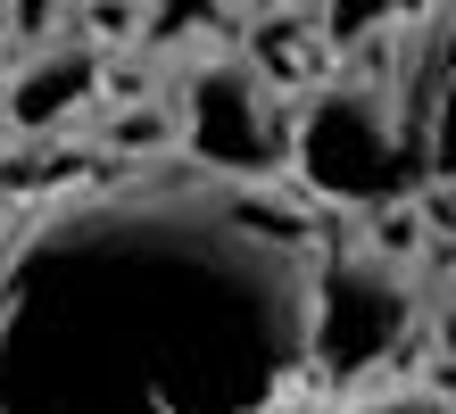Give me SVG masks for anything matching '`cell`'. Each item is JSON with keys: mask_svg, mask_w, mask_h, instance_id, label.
<instances>
[{"mask_svg": "<svg viewBox=\"0 0 456 414\" xmlns=\"http://www.w3.org/2000/svg\"><path fill=\"white\" fill-rule=\"evenodd\" d=\"M175 117H183V158L216 183H265L290 166V125L274 67L257 59L249 42H200L191 59L175 67Z\"/></svg>", "mask_w": 456, "mask_h": 414, "instance_id": "1", "label": "cell"}, {"mask_svg": "<svg viewBox=\"0 0 456 414\" xmlns=\"http://www.w3.org/2000/svg\"><path fill=\"white\" fill-rule=\"evenodd\" d=\"M423 307L432 298H423L407 248L348 240L307 265V356L324 373H365L423 323Z\"/></svg>", "mask_w": 456, "mask_h": 414, "instance_id": "2", "label": "cell"}, {"mask_svg": "<svg viewBox=\"0 0 456 414\" xmlns=\"http://www.w3.org/2000/svg\"><path fill=\"white\" fill-rule=\"evenodd\" d=\"M290 158L332 199H390V191H407V175L423 158H415V125H407V100H398V75L390 83H373V75L324 83L299 117Z\"/></svg>", "mask_w": 456, "mask_h": 414, "instance_id": "3", "label": "cell"}, {"mask_svg": "<svg viewBox=\"0 0 456 414\" xmlns=\"http://www.w3.org/2000/svg\"><path fill=\"white\" fill-rule=\"evenodd\" d=\"M109 100V50L92 34H42V42H17L9 75H0V125L9 133H67L75 117Z\"/></svg>", "mask_w": 456, "mask_h": 414, "instance_id": "4", "label": "cell"}, {"mask_svg": "<svg viewBox=\"0 0 456 414\" xmlns=\"http://www.w3.org/2000/svg\"><path fill=\"white\" fill-rule=\"evenodd\" d=\"M398 100H407L423 175L456 207V0H432V17L415 25L407 59H398Z\"/></svg>", "mask_w": 456, "mask_h": 414, "instance_id": "5", "label": "cell"}, {"mask_svg": "<svg viewBox=\"0 0 456 414\" xmlns=\"http://www.w3.org/2000/svg\"><path fill=\"white\" fill-rule=\"evenodd\" d=\"M332 414H456V390L423 373H373V381H348Z\"/></svg>", "mask_w": 456, "mask_h": 414, "instance_id": "6", "label": "cell"}, {"mask_svg": "<svg viewBox=\"0 0 456 414\" xmlns=\"http://www.w3.org/2000/svg\"><path fill=\"white\" fill-rule=\"evenodd\" d=\"M307 9H315V34L332 50H357V42H373L398 17V0H307Z\"/></svg>", "mask_w": 456, "mask_h": 414, "instance_id": "7", "label": "cell"}, {"mask_svg": "<svg viewBox=\"0 0 456 414\" xmlns=\"http://www.w3.org/2000/svg\"><path fill=\"white\" fill-rule=\"evenodd\" d=\"M432 323H440V356H456V290L440 298V315H432Z\"/></svg>", "mask_w": 456, "mask_h": 414, "instance_id": "8", "label": "cell"}, {"mask_svg": "<svg viewBox=\"0 0 456 414\" xmlns=\"http://www.w3.org/2000/svg\"><path fill=\"white\" fill-rule=\"evenodd\" d=\"M249 9H274V0H249Z\"/></svg>", "mask_w": 456, "mask_h": 414, "instance_id": "9", "label": "cell"}]
</instances>
